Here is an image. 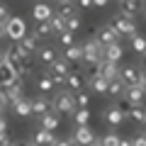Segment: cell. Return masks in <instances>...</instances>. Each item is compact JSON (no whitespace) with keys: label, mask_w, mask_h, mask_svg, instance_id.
<instances>
[{"label":"cell","mask_w":146,"mask_h":146,"mask_svg":"<svg viewBox=\"0 0 146 146\" xmlns=\"http://www.w3.org/2000/svg\"><path fill=\"white\" fill-rule=\"evenodd\" d=\"M49 105H51L54 112H61V115H73V112L78 110V107H76V102H73V95L68 93V90L54 95V100H51Z\"/></svg>","instance_id":"obj_1"},{"label":"cell","mask_w":146,"mask_h":146,"mask_svg":"<svg viewBox=\"0 0 146 146\" xmlns=\"http://www.w3.org/2000/svg\"><path fill=\"white\" fill-rule=\"evenodd\" d=\"M110 27H112V29H115L119 36H134V34H136V22L131 20V17L119 15V12L110 20Z\"/></svg>","instance_id":"obj_2"},{"label":"cell","mask_w":146,"mask_h":146,"mask_svg":"<svg viewBox=\"0 0 146 146\" xmlns=\"http://www.w3.org/2000/svg\"><path fill=\"white\" fill-rule=\"evenodd\" d=\"M3 27H5V36H10L12 42H20L22 36H27V25H25V20H22V17L10 15V17H7V22H5Z\"/></svg>","instance_id":"obj_3"},{"label":"cell","mask_w":146,"mask_h":146,"mask_svg":"<svg viewBox=\"0 0 146 146\" xmlns=\"http://www.w3.org/2000/svg\"><path fill=\"white\" fill-rule=\"evenodd\" d=\"M80 51H83V63H100L102 61V46L95 39L80 44Z\"/></svg>","instance_id":"obj_4"},{"label":"cell","mask_w":146,"mask_h":146,"mask_svg":"<svg viewBox=\"0 0 146 146\" xmlns=\"http://www.w3.org/2000/svg\"><path fill=\"white\" fill-rule=\"evenodd\" d=\"M95 42L105 49V46H110V44L119 42V34H117L110 25H102V27H98V29H95Z\"/></svg>","instance_id":"obj_5"},{"label":"cell","mask_w":146,"mask_h":146,"mask_svg":"<svg viewBox=\"0 0 146 146\" xmlns=\"http://www.w3.org/2000/svg\"><path fill=\"white\" fill-rule=\"evenodd\" d=\"M63 85L68 88V93H71V95H76V93H80V90L85 88V76H83L80 71H68Z\"/></svg>","instance_id":"obj_6"},{"label":"cell","mask_w":146,"mask_h":146,"mask_svg":"<svg viewBox=\"0 0 146 146\" xmlns=\"http://www.w3.org/2000/svg\"><path fill=\"white\" fill-rule=\"evenodd\" d=\"M49 78L54 80V83H63V80H66V76H68V63L66 61H61V58H56V61L54 63H49Z\"/></svg>","instance_id":"obj_7"},{"label":"cell","mask_w":146,"mask_h":146,"mask_svg":"<svg viewBox=\"0 0 146 146\" xmlns=\"http://www.w3.org/2000/svg\"><path fill=\"white\" fill-rule=\"evenodd\" d=\"M122 98H124V102L129 105H144V88L141 85H124V90H122Z\"/></svg>","instance_id":"obj_8"},{"label":"cell","mask_w":146,"mask_h":146,"mask_svg":"<svg viewBox=\"0 0 146 146\" xmlns=\"http://www.w3.org/2000/svg\"><path fill=\"white\" fill-rule=\"evenodd\" d=\"M3 90V95H5V100L7 102H15V100H20V98H25V83H22V80H12L10 85H5V88H0Z\"/></svg>","instance_id":"obj_9"},{"label":"cell","mask_w":146,"mask_h":146,"mask_svg":"<svg viewBox=\"0 0 146 146\" xmlns=\"http://www.w3.org/2000/svg\"><path fill=\"white\" fill-rule=\"evenodd\" d=\"M141 10H144V0H119V15H124V17L134 20Z\"/></svg>","instance_id":"obj_10"},{"label":"cell","mask_w":146,"mask_h":146,"mask_svg":"<svg viewBox=\"0 0 146 146\" xmlns=\"http://www.w3.org/2000/svg\"><path fill=\"white\" fill-rule=\"evenodd\" d=\"M17 46H20V51L25 54V58H27V61H29V58L34 56L36 51H39V42H36V39H34V36H32V34L22 36L20 42H17Z\"/></svg>","instance_id":"obj_11"},{"label":"cell","mask_w":146,"mask_h":146,"mask_svg":"<svg viewBox=\"0 0 146 146\" xmlns=\"http://www.w3.org/2000/svg\"><path fill=\"white\" fill-rule=\"evenodd\" d=\"M117 78L122 80V85H139V68L131 66V63L129 66H122Z\"/></svg>","instance_id":"obj_12"},{"label":"cell","mask_w":146,"mask_h":146,"mask_svg":"<svg viewBox=\"0 0 146 146\" xmlns=\"http://www.w3.org/2000/svg\"><path fill=\"white\" fill-rule=\"evenodd\" d=\"M93 141H98V139H95L93 129H88V127H78L76 134H73V146H90Z\"/></svg>","instance_id":"obj_13"},{"label":"cell","mask_w":146,"mask_h":146,"mask_svg":"<svg viewBox=\"0 0 146 146\" xmlns=\"http://www.w3.org/2000/svg\"><path fill=\"white\" fill-rule=\"evenodd\" d=\"M5 54V63H10L12 68L17 66V63H25L27 58H25V54L20 51V46H17V42H12L10 46H7V51H3Z\"/></svg>","instance_id":"obj_14"},{"label":"cell","mask_w":146,"mask_h":146,"mask_svg":"<svg viewBox=\"0 0 146 146\" xmlns=\"http://www.w3.org/2000/svg\"><path fill=\"white\" fill-rule=\"evenodd\" d=\"M51 15H54V7L49 5V3H36V5L32 7V17H34L36 22H46Z\"/></svg>","instance_id":"obj_15"},{"label":"cell","mask_w":146,"mask_h":146,"mask_svg":"<svg viewBox=\"0 0 146 146\" xmlns=\"http://www.w3.org/2000/svg\"><path fill=\"white\" fill-rule=\"evenodd\" d=\"M66 63H83V51H80V44H71V46L63 49V58Z\"/></svg>","instance_id":"obj_16"},{"label":"cell","mask_w":146,"mask_h":146,"mask_svg":"<svg viewBox=\"0 0 146 146\" xmlns=\"http://www.w3.org/2000/svg\"><path fill=\"white\" fill-rule=\"evenodd\" d=\"M54 15L61 17V20H68V17L78 15V12H76V5H73L71 0H58V3H56V12H54Z\"/></svg>","instance_id":"obj_17"},{"label":"cell","mask_w":146,"mask_h":146,"mask_svg":"<svg viewBox=\"0 0 146 146\" xmlns=\"http://www.w3.org/2000/svg\"><path fill=\"white\" fill-rule=\"evenodd\" d=\"M122 58V44L115 42V44H110V46L102 49V61H112V63H119Z\"/></svg>","instance_id":"obj_18"},{"label":"cell","mask_w":146,"mask_h":146,"mask_svg":"<svg viewBox=\"0 0 146 146\" xmlns=\"http://www.w3.org/2000/svg\"><path fill=\"white\" fill-rule=\"evenodd\" d=\"M54 141H56V139H54V131L39 129V131H34V136H32L29 144H32V146H51Z\"/></svg>","instance_id":"obj_19"},{"label":"cell","mask_w":146,"mask_h":146,"mask_svg":"<svg viewBox=\"0 0 146 146\" xmlns=\"http://www.w3.org/2000/svg\"><path fill=\"white\" fill-rule=\"evenodd\" d=\"M100 76H102L105 80H117V76H119V63L102 61L100 63Z\"/></svg>","instance_id":"obj_20"},{"label":"cell","mask_w":146,"mask_h":146,"mask_svg":"<svg viewBox=\"0 0 146 146\" xmlns=\"http://www.w3.org/2000/svg\"><path fill=\"white\" fill-rule=\"evenodd\" d=\"M124 119H131V122H136V124H144V122H146L144 105H131V107L124 112Z\"/></svg>","instance_id":"obj_21"},{"label":"cell","mask_w":146,"mask_h":146,"mask_svg":"<svg viewBox=\"0 0 146 146\" xmlns=\"http://www.w3.org/2000/svg\"><path fill=\"white\" fill-rule=\"evenodd\" d=\"M105 122H107L110 127H119L122 122H124L122 110H119V107H107V110H105Z\"/></svg>","instance_id":"obj_22"},{"label":"cell","mask_w":146,"mask_h":146,"mask_svg":"<svg viewBox=\"0 0 146 146\" xmlns=\"http://www.w3.org/2000/svg\"><path fill=\"white\" fill-rule=\"evenodd\" d=\"M58 124H61V119H58V115L56 112H44L42 115V129H46V131H54V129H58Z\"/></svg>","instance_id":"obj_23"},{"label":"cell","mask_w":146,"mask_h":146,"mask_svg":"<svg viewBox=\"0 0 146 146\" xmlns=\"http://www.w3.org/2000/svg\"><path fill=\"white\" fill-rule=\"evenodd\" d=\"M29 107H32V115H44V112L51 110V105H49L46 98H34L29 100Z\"/></svg>","instance_id":"obj_24"},{"label":"cell","mask_w":146,"mask_h":146,"mask_svg":"<svg viewBox=\"0 0 146 146\" xmlns=\"http://www.w3.org/2000/svg\"><path fill=\"white\" fill-rule=\"evenodd\" d=\"M10 107L15 110V115H20V117H29V115H32V107H29V100H27V98L15 100V102H12Z\"/></svg>","instance_id":"obj_25"},{"label":"cell","mask_w":146,"mask_h":146,"mask_svg":"<svg viewBox=\"0 0 146 146\" xmlns=\"http://www.w3.org/2000/svg\"><path fill=\"white\" fill-rule=\"evenodd\" d=\"M12 80H15V71H12V66H10V63H3V66H0V88L10 85Z\"/></svg>","instance_id":"obj_26"},{"label":"cell","mask_w":146,"mask_h":146,"mask_svg":"<svg viewBox=\"0 0 146 146\" xmlns=\"http://www.w3.org/2000/svg\"><path fill=\"white\" fill-rule=\"evenodd\" d=\"M107 83H110V80H105L102 76H95V78L88 80V85H90L93 93H107Z\"/></svg>","instance_id":"obj_27"},{"label":"cell","mask_w":146,"mask_h":146,"mask_svg":"<svg viewBox=\"0 0 146 146\" xmlns=\"http://www.w3.org/2000/svg\"><path fill=\"white\" fill-rule=\"evenodd\" d=\"M36 54H39V61H42V63H46V66H49V63H54V61L58 58V56H56V51H54L51 46H44V49H39Z\"/></svg>","instance_id":"obj_28"},{"label":"cell","mask_w":146,"mask_h":146,"mask_svg":"<svg viewBox=\"0 0 146 146\" xmlns=\"http://www.w3.org/2000/svg\"><path fill=\"white\" fill-rule=\"evenodd\" d=\"M32 36H34L36 42H39V39H46V36H51V29H49L46 22H36L34 25V34Z\"/></svg>","instance_id":"obj_29"},{"label":"cell","mask_w":146,"mask_h":146,"mask_svg":"<svg viewBox=\"0 0 146 146\" xmlns=\"http://www.w3.org/2000/svg\"><path fill=\"white\" fill-rule=\"evenodd\" d=\"M73 102H76V107H78V110H85L90 105V93H88V90L76 93V95H73Z\"/></svg>","instance_id":"obj_30"},{"label":"cell","mask_w":146,"mask_h":146,"mask_svg":"<svg viewBox=\"0 0 146 146\" xmlns=\"http://www.w3.org/2000/svg\"><path fill=\"white\" fill-rule=\"evenodd\" d=\"M54 85H56V83L49 78L46 73H44V76H39V80H36V88H39V93H51Z\"/></svg>","instance_id":"obj_31"},{"label":"cell","mask_w":146,"mask_h":146,"mask_svg":"<svg viewBox=\"0 0 146 146\" xmlns=\"http://www.w3.org/2000/svg\"><path fill=\"white\" fill-rule=\"evenodd\" d=\"M63 27H66V32L76 34V32L83 27V22H80V17H78V15H73V17H68V20H63Z\"/></svg>","instance_id":"obj_32"},{"label":"cell","mask_w":146,"mask_h":146,"mask_svg":"<svg viewBox=\"0 0 146 146\" xmlns=\"http://www.w3.org/2000/svg\"><path fill=\"white\" fill-rule=\"evenodd\" d=\"M46 25H49V29H51V34H61V32L66 29V27H63V20H61V17H56V15L49 17Z\"/></svg>","instance_id":"obj_33"},{"label":"cell","mask_w":146,"mask_h":146,"mask_svg":"<svg viewBox=\"0 0 146 146\" xmlns=\"http://www.w3.org/2000/svg\"><path fill=\"white\" fill-rule=\"evenodd\" d=\"M73 119L78 122V127H88V122H90L88 107H85V110H76V112H73Z\"/></svg>","instance_id":"obj_34"},{"label":"cell","mask_w":146,"mask_h":146,"mask_svg":"<svg viewBox=\"0 0 146 146\" xmlns=\"http://www.w3.org/2000/svg\"><path fill=\"white\" fill-rule=\"evenodd\" d=\"M119 139H122L119 134H115V131H110V134H105L102 139L98 141V144H100V146H119Z\"/></svg>","instance_id":"obj_35"},{"label":"cell","mask_w":146,"mask_h":146,"mask_svg":"<svg viewBox=\"0 0 146 146\" xmlns=\"http://www.w3.org/2000/svg\"><path fill=\"white\" fill-rule=\"evenodd\" d=\"M131 39V49H134L136 54H144V49H146V39L141 34H134V36H129Z\"/></svg>","instance_id":"obj_36"},{"label":"cell","mask_w":146,"mask_h":146,"mask_svg":"<svg viewBox=\"0 0 146 146\" xmlns=\"http://www.w3.org/2000/svg\"><path fill=\"white\" fill-rule=\"evenodd\" d=\"M122 90H124V85H122V80H110L107 83V93L112 95V98H117V95H122Z\"/></svg>","instance_id":"obj_37"},{"label":"cell","mask_w":146,"mask_h":146,"mask_svg":"<svg viewBox=\"0 0 146 146\" xmlns=\"http://www.w3.org/2000/svg\"><path fill=\"white\" fill-rule=\"evenodd\" d=\"M100 63H102V61H100ZM100 63H85V68L80 73L88 76V78H95V76H100Z\"/></svg>","instance_id":"obj_38"},{"label":"cell","mask_w":146,"mask_h":146,"mask_svg":"<svg viewBox=\"0 0 146 146\" xmlns=\"http://www.w3.org/2000/svg\"><path fill=\"white\" fill-rule=\"evenodd\" d=\"M56 36H58V44H61L63 49L71 46V44H76V42H73V34H71V32H66V29H63L61 34H56Z\"/></svg>","instance_id":"obj_39"},{"label":"cell","mask_w":146,"mask_h":146,"mask_svg":"<svg viewBox=\"0 0 146 146\" xmlns=\"http://www.w3.org/2000/svg\"><path fill=\"white\" fill-rule=\"evenodd\" d=\"M7 17H10V10H7V5H5V3H0V25H5V22H7Z\"/></svg>","instance_id":"obj_40"},{"label":"cell","mask_w":146,"mask_h":146,"mask_svg":"<svg viewBox=\"0 0 146 146\" xmlns=\"http://www.w3.org/2000/svg\"><path fill=\"white\" fill-rule=\"evenodd\" d=\"M76 7H80V10H90V7H93V0H76Z\"/></svg>","instance_id":"obj_41"},{"label":"cell","mask_w":146,"mask_h":146,"mask_svg":"<svg viewBox=\"0 0 146 146\" xmlns=\"http://www.w3.org/2000/svg\"><path fill=\"white\" fill-rule=\"evenodd\" d=\"M134 146H146V139H144V134H139V136H134Z\"/></svg>","instance_id":"obj_42"},{"label":"cell","mask_w":146,"mask_h":146,"mask_svg":"<svg viewBox=\"0 0 146 146\" xmlns=\"http://www.w3.org/2000/svg\"><path fill=\"white\" fill-rule=\"evenodd\" d=\"M51 146H73V141H68V139H56Z\"/></svg>","instance_id":"obj_43"},{"label":"cell","mask_w":146,"mask_h":146,"mask_svg":"<svg viewBox=\"0 0 146 146\" xmlns=\"http://www.w3.org/2000/svg\"><path fill=\"white\" fill-rule=\"evenodd\" d=\"M10 144H12L10 136H7V134H0V146H10Z\"/></svg>","instance_id":"obj_44"},{"label":"cell","mask_w":146,"mask_h":146,"mask_svg":"<svg viewBox=\"0 0 146 146\" xmlns=\"http://www.w3.org/2000/svg\"><path fill=\"white\" fill-rule=\"evenodd\" d=\"M110 0H93V7H105Z\"/></svg>","instance_id":"obj_45"},{"label":"cell","mask_w":146,"mask_h":146,"mask_svg":"<svg viewBox=\"0 0 146 146\" xmlns=\"http://www.w3.org/2000/svg\"><path fill=\"white\" fill-rule=\"evenodd\" d=\"M119 146H134V141H131V136H129V139H119Z\"/></svg>","instance_id":"obj_46"},{"label":"cell","mask_w":146,"mask_h":146,"mask_svg":"<svg viewBox=\"0 0 146 146\" xmlns=\"http://www.w3.org/2000/svg\"><path fill=\"white\" fill-rule=\"evenodd\" d=\"M0 134H7V124H5V119L0 117Z\"/></svg>","instance_id":"obj_47"},{"label":"cell","mask_w":146,"mask_h":146,"mask_svg":"<svg viewBox=\"0 0 146 146\" xmlns=\"http://www.w3.org/2000/svg\"><path fill=\"white\" fill-rule=\"evenodd\" d=\"M3 36H5V27L0 25V39H3Z\"/></svg>","instance_id":"obj_48"},{"label":"cell","mask_w":146,"mask_h":146,"mask_svg":"<svg viewBox=\"0 0 146 146\" xmlns=\"http://www.w3.org/2000/svg\"><path fill=\"white\" fill-rule=\"evenodd\" d=\"M3 63H5V54L0 51V66H3Z\"/></svg>","instance_id":"obj_49"},{"label":"cell","mask_w":146,"mask_h":146,"mask_svg":"<svg viewBox=\"0 0 146 146\" xmlns=\"http://www.w3.org/2000/svg\"><path fill=\"white\" fill-rule=\"evenodd\" d=\"M3 110H5V107H3V105H0V117H3Z\"/></svg>","instance_id":"obj_50"},{"label":"cell","mask_w":146,"mask_h":146,"mask_svg":"<svg viewBox=\"0 0 146 146\" xmlns=\"http://www.w3.org/2000/svg\"><path fill=\"white\" fill-rule=\"evenodd\" d=\"M90 146H100V144H98V141H93V144H90Z\"/></svg>","instance_id":"obj_51"},{"label":"cell","mask_w":146,"mask_h":146,"mask_svg":"<svg viewBox=\"0 0 146 146\" xmlns=\"http://www.w3.org/2000/svg\"><path fill=\"white\" fill-rule=\"evenodd\" d=\"M20 146H32V144H20Z\"/></svg>","instance_id":"obj_52"},{"label":"cell","mask_w":146,"mask_h":146,"mask_svg":"<svg viewBox=\"0 0 146 146\" xmlns=\"http://www.w3.org/2000/svg\"><path fill=\"white\" fill-rule=\"evenodd\" d=\"M71 3H73V0H71Z\"/></svg>","instance_id":"obj_53"}]
</instances>
